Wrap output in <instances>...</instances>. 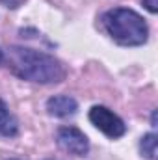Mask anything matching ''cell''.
<instances>
[{
  "label": "cell",
  "instance_id": "obj_1",
  "mask_svg": "<svg viewBox=\"0 0 158 160\" xmlns=\"http://www.w3.org/2000/svg\"><path fill=\"white\" fill-rule=\"evenodd\" d=\"M7 67L19 78L39 82V84H56L65 77L63 65L54 56L39 52V50L24 48V47L9 48Z\"/></svg>",
  "mask_w": 158,
  "mask_h": 160
},
{
  "label": "cell",
  "instance_id": "obj_2",
  "mask_svg": "<svg viewBox=\"0 0 158 160\" xmlns=\"http://www.w3.org/2000/svg\"><path fill=\"white\" fill-rule=\"evenodd\" d=\"M102 24L106 32L112 36V39L125 47L143 45L149 36L145 19L134 9H126V8H116L106 11L102 17Z\"/></svg>",
  "mask_w": 158,
  "mask_h": 160
},
{
  "label": "cell",
  "instance_id": "obj_3",
  "mask_svg": "<svg viewBox=\"0 0 158 160\" xmlns=\"http://www.w3.org/2000/svg\"><path fill=\"white\" fill-rule=\"evenodd\" d=\"M89 121L108 138H121L126 132V125L123 119L106 106H93L89 110Z\"/></svg>",
  "mask_w": 158,
  "mask_h": 160
},
{
  "label": "cell",
  "instance_id": "obj_4",
  "mask_svg": "<svg viewBox=\"0 0 158 160\" xmlns=\"http://www.w3.org/2000/svg\"><path fill=\"white\" fill-rule=\"evenodd\" d=\"M58 143L62 149L77 155V157H86L89 151V142L86 134L78 130L77 127H62L58 130Z\"/></svg>",
  "mask_w": 158,
  "mask_h": 160
},
{
  "label": "cell",
  "instance_id": "obj_5",
  "mask_svg": "<svg viewBox=\"0 0 158 160\" xmlns=\"http://www.w3.org/2000/svg\"><path fill=\"white\" fill-rule=\"evenodd\" d=\"M47 110L54 118H69V116L77 114L78 104L69 95H56V97H50L47 101Z\"/></svg>",
  "mask_w": 158,
  "mask_h": 160
},
{
  "label": "cell",
  "instance_id": "obj_6",
  "mask_svg": "<svg viewBox=\"0 0 158 160\" xmlns=\"http://www.w3.org/2000/svg\"><path fill=\"white\" fill-rule=\"evenodd\" d=\"M17 134V121L9 114L6 102L0 99V136L2 138H11Z\"/></svg>",
  "mask_w": 158,
  "mask_h": 160
},
{
  "label": "cell",
  "instance_id": "obj_7",
  "mask_svg": "<svg viewBox=\"0 0 158 160\" xmlns=\"http://www.w3.org/2000/svg\"><path fill=\"white\" fill-rule=\"evenodd\" d=\"M140 149H141V155H145L147 158L155 160L156 158V134H147L141 138V143H140Z\"/></svg>",
  "mask_w": 158,
  "mask_h": 160
},
{
  "label": "cell",
  "instance_id": "obj_8",
  "mask_svg": "<svg viewBox=\"0 0 158 160\" xmlns=\"http://www.w3.org/2000/svg\"><path fill=\"white\" fill-rule=\"evenodd\" d=\"M143 6H145L151 13H156L158 11V0H143Z\"/></svg>",
  "mask_w": 158,
  "mask_h": 160
},
{
  "label": "cell",
  "instance_id": "obj_9",
  "mask_svg": "<svg viewBox=\"0 0 158 160\" xmlns=\"http://www.w3.org/2000/svg\"><path fill=\"white\" fill-rule=\"evenodd\" d=\"M4 6H7V8H19L24 0H0Z\"/></svg>",
  "mask_w": 158,
  "mask_h": 160
},
{
  "label": "cell",
  "instance_id": "obj_10",
  "mask_svg": "<svg viewBox=\"0 0 158 160\" xmlns=\"http://www.w3.org/2000/svg\"><path fill=\"white\" fill-rule=\"evenodd\" d=\"M0 62H2V50H0Z\"/></svg>",
  "mask_w": 158,
  "mask_h": 160
}]
</instances>
